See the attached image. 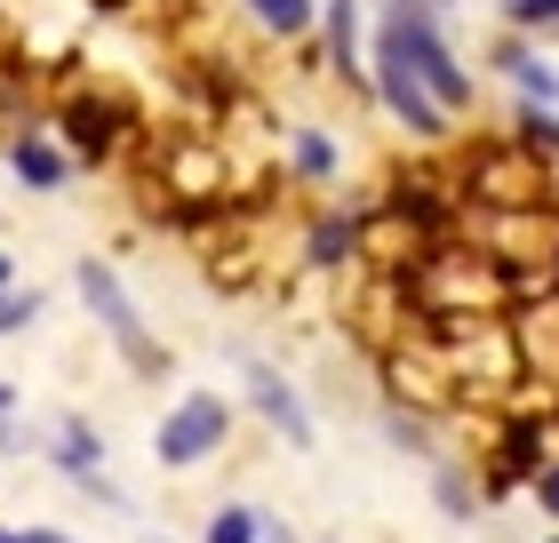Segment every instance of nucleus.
<instances>
[{"label":"nucleus","mask_w":559,"mask_h":543,"mask_svg":"<svg viewBox=\"0 0 559 543\" xmlns=\"http://www.w3.org/2000/svg\"><path fill=\"white\" fill-rule=\"evenodd\" d=\"M544 543H559V528H551V535H544Z\"/></svg>","instance_id":"nucleus-27"},{"label":"nucleus","mask_w":559,"mask_h":543,"mask_svg":"<svg viewBox=\"0 0 559 543\" xmlns=\"http://www.w3.org/2000/svg\"><path fill=\"white\" fill-rule=\"evenodd\" d=\"M72 496H88V504H105V511H120V520H129V511H136V504H129V487H120L112 472H88V480H72Z\"/></svg>","instance_id":"nucleus-20"},{"label":"nucleus","mask_w":559,"mask_h":543,"mask_svg":"<svg viewBox=\"0 0 559 543\" xmlns=\"http://www.w3.org/2000/svg\"><path fill=\"white\" fill-rule=\"evenodd\" d=\"M384 33L400 40V57L416 64V81L431 88V105H440L448 120H455V113H472V72L455 64V48H448L440 24H431L424 0H392V9H384Z\"/></svg>","instance_id":"nucleus-3"},{"label":"nucleus","mask_w":559,"mask_h":543,"mask_svg":"<svg viewBox=\"0 0 559 543\" xmlns=\"http://www.w3.org/2000/svg\"><path fill=\"white\" fill-rule=\"evenodd\" d=\"M40 320V296L24 288V280H9V288H0V335H24Z\"/></svg>","instance_id":"nucleus-18"},{"label":"nucleus","mask_w":559,"mask_h":543,"mask_svg":"<svg viewBox=\"0 0 559 543\" xmlns=\"http://www.w3.org/2000/svg\"><path fill=\"white\" fill-rule=\"evenodd\" d=\"M72 296H81V312L96 320V335L120 352V368L129 376H144V383H160L176 359H168V344L152 335V320L136 312V296H129V280H120V264L112 256H81L72 264Z\"/></svg>","instance_id":"nucleus-2"},{"label":"nucleus","mask_w":559,"mask_h":543,"mask_svg":"<svg viewBox=\"0 0 559 543\" xmlns=\"http://www.w3.org/2000/svg\"><path fill=\"white\" fill-rule=\"evenodd\" d=\"M224 439H233V400H224L216 383H200V392H185L152 424V463H160V472H200V463L224 456Z\"/></svg>","instance_id":"nucleus-4"},{"label":"nucleus","mask_w":559,"mask_h":543,"mask_svg":"<svg viewBox=\"0 0 559 543\" xmlns=\"http://www.w3.org/2000/svg\"><path fill=\"white\" fill-rule=\"evenodd\" d=\"M527 496H536V511H544V520L559 528V456L544 463V472H536V480H527Z\"/></svg>","instance_id":"nucleus-22"},{"label":"nucleus","mask_w":559,"mask_h":543,"mask_svg":"<svg viewBox=\"0 0 559 543\" xmlns=\"http://www.w3.org/2000/svg\"><path fill=\"white\" fill-rule=\"evenodd\" d=\"M48 463H57L64 480H88V472H105V432H96L88 416H72V408H64V416L48 424Z\"/></svg>","instance_id":"nucleus-9"},{"label":"nucleus","mask_w":559,"mask_h":543,"mask_svg":"<svg viewBox=\"0 0 559 543\" xmlns=\"http://www.w3.org/2000/svg\"><path fill=\"white\" fill-rule=\"evenodd\" d=\"M64 152H72V168H105L112 161V144H120V113L105 105V96H81V105H64Z\"/></svg>","instance_id":"nucleus-8"},{"label":"nucleus","mask_w":559,"mask_h":543,"mask_svg":"<svg viewBox=\"0 0 559 543\" xmlns=\"http://www.w3.org/2000/svg\"><path fill=\"white\" fill-rule=\"evenodd\" d=\"M233 368H240V392H248V408H257V424H272V439L280 448H296V456H312L320 448V424H312V400L296 392L288 376L272 368L264 352H233Z\"/></svg>","instance_id":"nucleus-5"},{"label":"nucleus","mask_w":559,"mask_h":543,"mask_svg":"<svg viewBox=\"0 0 559 543\" xmlns=\"http://www.w3.org/2000/svg\"><path fill=\"white\" fill-rule=\"evenodd\" d=\"M512 137H520V152H536V161H559V113L551 105H520Z\"/></svg>","instance_id":"nucleus-17"},{"label":"nucleus","mask_w":559,"mask_h":543,"mask_svg":"<svg viewBox=\"0 0 559 543\" xmlns=\"http://www.w3.org/2000/svg\"><path fill=\"white\" fill-rule=\"evenodd\" d=\"M248 16H257L272 40H304L320 24V0H248Z\"/></svg>","instance_id":"nucleus-15"},{"label":"nucleus","mask_w":559,"mask_h":543,"mask_svg":"<svg viewBox=\"0 0 559 543\" xmlns=\"http://www.w3.org/2000/svg\"><path fill=\"white\" fill-rule=\"evenodd\" d=\"M288 168L304 176V185H336L344 176V144L328 137V128H296L288 137Z\"/></svg>","instance_id":"nucleus-11"},{"label":"nucleus","mask_w":559,"mask_h":543,"mask_svg":"<svg viewBox=\"0 0 559 543\" xmlns=\"http://www.w3.org/2000/svg\"><path fill=\"white\" fill-rule=\"evenodd\" d=\"M16 416H24V392H16V383H0V456H9V463L33 448V439L16 432Z\"/></svg>","instance_id":"nucleus-19"},{"label":"nucleus","mask_w":559,"mask_h":543,"mask_svg":"<svg viewBox=\"0 0 559 543\" xmlns=\"http://www.w3.org/2000/svg\"><path fill=\"white\" fill-rule=\"evenodd\" d=\"M496 64L512 72V88H520V105H559V72L544 57H527L520 40H496Z\"/></svg>","instance_id":"nucleus-12"},{"label":"nucleus","mask_w":559,"mask_h":543,"mask_svg":"<svg viewBox=\"0 0 559 543\" xmlns=\"http://www.w3.org/2000/svg\"><path fill=\"white\" fill-rule=\"evenodd\" d=\"M9 280H16V264H9V248H0V288H9Z\"/></svg>","instance_id":"nucleus-24"},{"label":"nucleus","mask_w":559,"mask_h":543,"mask_svg":"<svg viewBox=\"0 0 559 543\" xmlns=\"http://www.w3.org/2000/svg\"><path fill=\"white\" fill-rule=\"evenodd\" d=\"M503 16L520 33H559V0H503Z\"/></svg>","instance_id":"nucleus-21"},{"label":"nucleus","mask_w":559,"mask_h":543,"mask_svg":"<svg viewBox=\"0 0 559 543\" xmlns=\"http://www.w3.org/2000/svg\"><path fill=\"white\" fill-rule=\"evenodd\" d=\"M368 81H376V105H384V113H392L400 128H408L416 144H440L448 128H455V120H448L440 105H431V88L416 81V64L400 57V40L384 33V24H376V72H368Z\"/></svg>","instance_id":"nucleus-6"},{"label":"nucleus","mask_w":559,"mask_h":543,"mask_svg":"<svg viewBox=\"0 0 559 543\" xmlns=\"http://www.w3.org/2000/svg\"><path fill=\"white\" fill-rule=\"evenodd\" d=\"M400 280H408V304H416L424 320H488V312H512V272H503L479 240L424 248Z\"/></svg>","instance_id":"nucleus-1"},{"label":"nucleus","mask_w":559,"mask_h":543,"mask_svg":"<svg viewBox=\"0 0 559 543\" xmlns=\"http://www.w3.org/2000/svg\"><path fill=\"white\" fill-rule=\"evenodd\" d=\"M9 168H16L24 192H64V185H72V152L48 144V137H16V144H9Z\"/></svg>","instance_id":"nucleus-10"},{"label":"nucleus","mask_w":559,"mask_h":543,"mask_svg":"<svg viewBox=\"0 0 559 543\" xmlns=\"http://www.w3.org/2000/svg\"><path fill=\"white\" fill-rule=\"evenodd\" d=\"M551 432H559V400H551Z\"/></svg>","instance_id":"nucleus-26"},{"label":"nucleus","mask_w":559,"mask_h":543,"mask_svg":"<svg viewBox=\"0 0 559 543\" xmlns=\"http://www.w3.org/2000/svg\"><path fill=\"white\" fill-rule=\"evenodd\" d=\"M200 543H264V511L257 504H216L200 520Z\"/></svg>","instance_id":"nucleus-16"},{"label":"nucleus","mask_w":559,"mask_h":543,"mask_svg":"<svg viewBox=\"0 0 559 543\" xmlns=\"http://www.w3.org/2000/svg\"><path fill=\"white\" fill-rule=\"evenodd\" d=\"M384 439L400 456H416V463H448V439L431 432L424 416H408V408H384Z\"/></svg>","instance_id":"nucleus-14"},{"label":"nucleus","mask_w":559,"mask_h":543,"mask_svg":"<svg viewBox=\"0 0 559 543\" xmlns=\"http://www.w3.org/2000/svg\"><path fill=\"white\" fill-rule=\"evenodd\" d=\"M431 511H440L448 528H472L479 520V487L464 463H431Z\"/></svg>","instance_id":"nucleus-13"},{"label":"nucleus","mask_w":559,"mask_h":543,"mask_svg":"<svg viewBox=\"0 0 559 543\" xmlns=\"http://www.w3.org/2000/svg\"><path fill=\"white\" fill-rule=\"evenodd\" d=\"M0 543H16V528H9V520H0Z\"/></svg>","instance_id":"nucleus-25"},{"label":"nucleus","mask_w":559,"mask_h":543,"mask_svg":"<svg viewBox=\"0 0 559 543\" xmlns=\"http://www.w3.org/2000/svg\"><path fill=\"white\" fill-rule=\"evenodd\" d=\"M264 543H296V535H288V520H264Z\"/></svg>","instance_id":"nucleus-23"},{"label":"nucleus","mask_w":559,"mask_h":543,"mask_svg":"<svg viewBox=\"0 0 559 543\" xmlns=\"http://www.w3.org/2000/svg\"><path fill=\"white\" fill-rule=\"evenodd\" d=\"M360 232H368L360 209L312 216V224H304V272H352V264H360Z\"/></svg>","instance_id":"nucleus-7"}]
</instances>
